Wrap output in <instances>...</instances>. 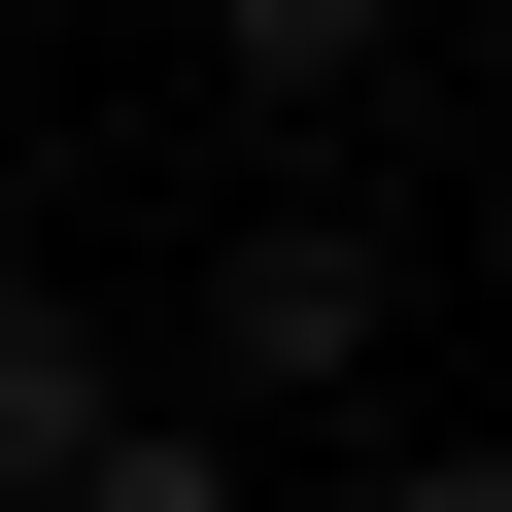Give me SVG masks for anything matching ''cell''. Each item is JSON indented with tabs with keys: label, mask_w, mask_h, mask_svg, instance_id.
<instances>
[{
	"label": "cell",
	"mask_w": 512,
	"mask_h": 512,
	"mask_svg": "<svg viewBox=\"0 0 512 512\" xmlns=\"http://www.w3.org/2000/svg\"><path fill=\"white\" fill-rule=\"evenodd\" d=\"M478 35H512V0H478Z\"/></svg>",
	"instance_id": "6"
},
{
	"label": "cell",
	"mask_w": 512,
	"mask_h": 512,
	"mask_svg": "<svg viewBox=\"0 0 512 512\" xmlns=\"http://www.w3.org/2000/svg\"><path fill=\"white\" fill-rule=\"evenodd\" d=\"M376 205H274V239H239V274H205V376H376Z\"/></svg>",
	"instance_id": "1"
},
{
	"label": "cell",
	"mask_w": 512,
	"mask_h": 512,
	"mask_svg": "<svg viewBox=\"0 0 512 512\" xmlns=\"http://www.w3.org/2000/svg\"><path fill=\"white\" fill-rule=\"evenodd\" d=\"M103 410H137V376H103V308H69V274H0V512H35Z\"/></svg>",
	"instance_id": "2"
},
{
	"label": "cell",
	"mask_w": 512,
	"mask_h": 512,
	"mask_svg": "<svg viewBox=\"0 0 512 512\" xmlns=\"http://www.w3.org/2000/svg\"><path fill=\"white\" fill-rule=\"evenodd\" d=\"M35 512H239V410H103V444H69Z\"/></svg>",
	"instance_id": "3"
},
{
	"label": "cell",
	"mask_w": 512,
	"mask_h": 512,
	"mask_svg": "<svg viewBox=\"0 0 512 512\" xmlns=\"http://www.w3.org/2000/svg\"><path fill=\"white\" fill-rule=\"evenodd\" d=\"M376 512H512V444H410V478H376Z\"/></svg>",
	"instance_id": "5"
},
{
	"label": "cell",
	"mask_w": 512,
	"mask_h": 512,
	"mask_svg": "<svg viewBox=\"0 0 512 512\" xmlns=\"http://www.w3.org/2000/svg\"><path fill=\"white\" fill-rule=\"evenodd\" d=\"M205 69H239V103H342V69H376V0H205Z\"/></svg>",
	"instance_id": "4"
}]
</instances>
